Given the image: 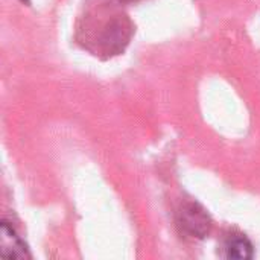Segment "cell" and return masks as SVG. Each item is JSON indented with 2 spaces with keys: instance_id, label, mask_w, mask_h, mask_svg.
I'll use <instances>...</instances> for the list:
<instances>
[{
  "instance_id": "cell-5",
  "label": "cell",
  "mask_w": 260,
  "mask_h": 260,
  "mask_svg": "<svg viewBox=\"0 0 260 260\" xmlns=\"http://www.w3.org/2000/svg\"><path fill=\"white\" fill-rule=\"evenodd\" d=\"M122 3H136V2H140V0H119Z\"/></svg>"
},
{
  "instance_id": "cell-3",
  "label": "cell",
  "mask_w": 260,
  "mask_h": 260,
  "mask_svg": "<svg viewBox=\"0 0 260 260\" xmlns=\"http://www.w3.org/2000/svg\"><path fill=\"white\" fill-rule=\"evenodd\" d=\"M0 251L2 256L6 259H30L29 250L26 247V244L15 235L14 229L3 221L0 225Z\"/></svg>"
},
{
  "instance_id": "cell-1",
  "label": "cell",
  "mask_w": 260,
  "mask_h": 260,
  "mask_svg": "<svg viewBox=\"0 0 260 260\" xmlns=\"http://www.w3.org/2000/svg\"><path fill=\"white\" fill-rule=\"evenodd\" d=\"M177 224L181 233L197 239L206 238L212 229V219L206 212V209L198 203H192V201L184 203L180 207L177 213Z\"/></svg>"
},
{
  "instance_id": "cell-2",
  "label": "cell",
  "mask_w": 260,
  "mask_h": 260,
  "mask_svg": "<svg viewBox=\"0 0 260 260\" xmlns=\"http://www.w3.org/2000/svg\"><path fill=\"white\" fill-rule=\"evenodd\" d=\"M131 35V26L126 20H113L102 34V46L108 53H117L123 50Z\"/></svg>"
},
{
  "instance_id": "cell-4",
  "label": "cell",
  "mask_w": 260,
  "mask_h": 260,
  "mask_svg": "<svg viewBox=\"0 0 260 260\" xmlns=\"http://www.w3.org/2000/svg\"><path fill=\"white\" fill-rule=\"evenodd\" d=\"M225 256L229 259H236V260H248L253 257L254 251H253V245L247 238H233L230 239V242L227 244L225 248Z\"/></svg>"
},
{
  "instance_id": "cell-6",
  "label": "cell",
  "mask_w": 260,
  "mask_h": 260,
  "mask_svg": "<svg viewBox=\"0 0 260 260\" xmlns=\"http://www.w3.org/2000/svg\"><path fill=\"white\" fill-rule=\"evenodd\" d=\"M21 2H24V3H29V0H21Z\"/></svg>"
}]
</instances>
